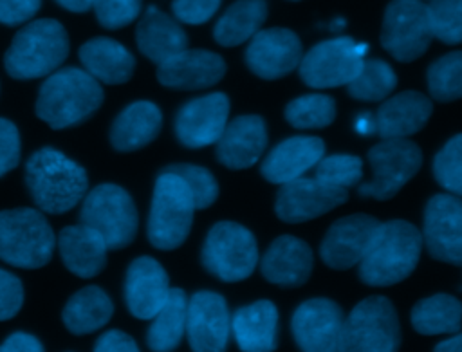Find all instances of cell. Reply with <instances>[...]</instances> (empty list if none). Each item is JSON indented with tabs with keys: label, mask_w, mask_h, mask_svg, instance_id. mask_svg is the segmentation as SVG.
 <instances>
[{
	"label": "cell",
	"mask_w": 462,
	"mask_h": 352,
	"mask_svg": "<svg viewBox=\"0 0 462 352\" xmlns=\"http://www.w3.org/2000/svg\"><path fill=\"white\" fill-rule=\"evenodd\" d=\"M164 170L179 175L186 182V186L193 195L195 209H206L217 200L218 184L208 168L188 164V162H177V164L166 166Z\"/></svg>",
	"instance_id": "60d3db41"
},
{
	"label": "cell",
	"mask_w": 462,
	"mask_h": 352,
	"mask_svg": "<svg viewBox=\"0 0 462 352\" xmlns=\"http://www.w3.org/2000/svg\"><path fill=\"white\" fill-rule=\"evenodd\" d=\"M267 18L265 0H236L218 18L213 38L222 47H235L251 40Z\"/></svg>",
	"instance_id": "1f68e13d"
},
{
	"label": "cell",
	"mask_w": 462,
	"mask_h": 352,
	"mask_svg": "<svg viewBox=\"0 0 462 352\" xmlns=\"http://www.w3.org/2000/svg\"><path fill=\"white\" fill-rule=\"evenodd\" d=\"M426 5L433 38L448 45L462 43V0H430Z\"/></svg>",
	"instance_id": "f35d334b"
},
{
	"label": "cell",
	"mask_w": 462,
	"mask_h": 352,
	"mask_svg": "<svg viewBox=\"0 0 462 352\" xmlns=\"http://www.w3.org/2000/svg\"><path fill=\"white\" fill-rule=\"evenodd\" d=\"M433 175L446 191L462 197V134L451 137L435 155Z\"/></svg>",
	"instance_id": "ab89813d"
},
{
	"label": "cell",
	"mask_w": 462,
	"mask_h": 352,
	"mask_svg": "<svg viewBox=\"0 0 462 352\" xmlns=\"http://www.w3.org/2000/svg\"><path fill=\"white\" fill-rule=\"evenodd\" d=\"M170 294L168 274L152 256L135 258L126 271L125 300L128 310L139 320H152Z\"/></svg>",
	"instance_id": "44dd1931"
},
{
	"label": "cell",
	"mask_w": 462,
	"mask_h": 352,
	"mask_svg": "<svg viewBox=\"0 0 462 352\" xmlns=\"http://www.w3.org/2000/svg\"><path fill=\"white\" fill-rule=\"evenodd\" d=\"M222 0H173L171 11L182 23L199 25L208 22L220 7Z\"/></svg>",
	"instance_id": "7bdbcfd3"
},
{
	"label": "cell",
	"mask_w": 462,
	"mask_h": 352,
	"mask_svg": "<svg viewBox=\"0 0 462 352\" xmlns=\"http://www.w3.org/2000/svg\"><path fill=\"white\" fill-rule=\"evenodd\" d=\"M226 74L224 60L211 51L184 49L157 67L161 85L177 90H199L217 85Z\"/></svg>",
	"instance_id": "ffe728a7"
},
{
	"label": "cell",
	"mask_w": 462,
	"mask_h": 352,
	"mask_svg": "<svg viewBox=\"0 0 462 352\" xmlns=\"http://www.w3.org/2000/svg\"><path fill=\"white\" fill-rule=\"evenodd\" d=\"M422 233L395 218L379 222L359 265V278L370 287H388L408 278L419 264Z\"/></svg>",
	"instance_id": "6da1fadb"
},
{
	"label": "cell",
	"mask_w": 462,
	"mask_h": 352,
	"mask_svg": "<svg viewBox=\"0 0 462 352\" xmlns=\"http://www.w3.org/2000/svg\"><path fill=\"white\" fill-rule=\"evenodd\" d=\"M336 117V103L325 94H307L292 99L285 107V119L300 130L325 128Z\"/></svg>",
	"instance_id": "8d00e7d4"
},
{
	"label": "cell",
	"mask_w": 462,
	"mask_h": 352,
	"mask_svg": "<svg viewBox=\"0 0 462 352\" xmlns=\"http://www.w3.org/2000/svg\"><path fill=\"white\" fill-rule=\"evenodd\" d=\"M229 116V99L222 92H211L184 103L175 116V135L186 148L215 144Z\"/></svg>",
	"instance_id": "e0dca14e"
},
{
	"label": "cell",
	"mask_w": 462,
	"mask_h": 352,
	"mask_svg": "<svg viewBox=\"0 0 462 352\" xmlns=\"http://www.w3.org/2000/svg\"><path fill=\"white\" fill-rule=\"evenodd\" d=\"M186 336L191 352H226L231 314L222 294L199 291L188 300Z\"/></svg>",
	"instance_id": "5bb4252c"
},
{
	"label": "cell",
	"mask_w": 462,
	"mask_h": 352,
	"mask_svg": "<svg viewBox=\"0 0 462 352\" xmlns=\"http://www.w3.org/2000/svg\"><path fill=\"white\" fill-rule=\"evenodd\" d=\"M23 303V285L18 276L0 269V321L13 318Z\"/></svg>",
	"instance_id": "f6af8a7d"
},
{
	"label": "cell",
	"mask_w": 462,
	"mask_h": 352,
	"mask_svg": "<svg viewBox=\"0 0 462 352\" xmlns=\"http://www.w3.org/2000/svg\"><path fill=\"white\" fill-rule=\"evenodd\" d=\"M267 146V128L260 116H238L226 125L217 141V159L231 168L244 170L258 162Z\"/></svg>",
	"instance_id": "603a6c76"
},
{
	"label": "cell",
	"mask_w": 462,
	"mask_h": 352,
	"mask_svg": "<svg viewBox=\"0 0 462 352\" xmlns=\"http://www.w3.org/2000/svg\"><path fill=\"white\" fill-rule=\"evenodd\" d=\"M399 345V318L386 296L361 300L343 320L339 352H397Z\"/></svg>",
	"instance_id": "52a82bcc"
},
{
	"label": "cell",
	"mask_w": 462,
	"mask_h": 352,
	"mask_svg": "<svg viewBox=\"0 0 462 352\" xmlns=\"http://www.w3.org/2000/svg\"><path fill=\"white\" fill-rule=\"evenodd\" d=\"M368 162L374 175L357 188V193L375 200H388L419 171L422 152L410 139H381L370 148Z\"/></svg>",
	"instance_id": "30bf717a"
},
{
	"label": "cell",
	"mask_w": 462,
	"mask_h": 352,
	"mask_svg": "<svg viewBox=\"0 0 462 352\" xmlns=\"http://www.w3.org/2000/svg\"><path fill=\"white\" fill-rule=\"evenodd\" d=\"M200 260L206 271L218 280L242 282L258 264L254 235L236 222H217L204 240Z\"/></svg>",
	"instance_id": "9c48e42d"
},
{
	"label": "cell",
	"mask_w": 462,
	"mask_h": 352,
	"mask_svg": "<svg viewBox=\"0 0 462 352\" xmlns=\"http://www.w3.org/2000/svg\"><path fill=\"white\" fill-rule=\"evenodd\" d=\"M428 88L433 99L449 103L462 97V51L435 60L428 69Z\"/></svg>",
	"instance_id": "d590c367"
},
{
	"label": "cell",
	"mask_w": 462,
	"mask_h": 352,
	"mask_svg": "<svg viewBox=\"0 0 462 352\" xmlns=\"http://www.w3.org/2000/svg\"><path fill=\"white\" fill-rule=\"evenodd\" d=\"M354 128L359 135H375V116L370 114V112H361L357 117H356V123H354Z\"/></svg>",
	"instance_id": "681fc988"
},
{
	"label": "cell",
	"mask_w": 462,
	"mask_h": 352,
	"mask_svg": "<svg viewBox=\"0 0 462 352\" xmlns=\"http://www.w3.org/2000/svg\"><path fill=\"white\" fill-rule=\"evenodd\" d=\"M63 9L72 13H85L92 7V0H56Z\"/></svg>",
	"instance_id": "816d5d0a"
},
{
	"label": "cell",
	"mask_w": 462,
	"mask_h": 352,
	"mask_svg": "<svg viewBox=\"0 0 462 352\" xmlns=\"http://www.w3.org/2000/svg\"><path fill=\"white\" fill-rule=\"evenodd\" d=\"M366 43H357L348 36H339L316 43L300 61V76L312 88H332L348 85L359 72Z\"/></svg>",
	"instance_id": "8fae6325"
},
{
	"label": "cell",
	"mask_w": 462,
	"mask_h": 352,
	"mask_svg": "<svg viewBox=\"0 0 462 352\" xmlns=\"http://www.w3.org/2000/svg\"><path fill=\"white\" fill-rule=\"evenodd\" d=\"M410 320L422 336L455 334L462 327V303L451 294L439 292L417 301Z\"/></svg>",
	"instance_id": "836d02e7"
},
{
	"label": "cell",
	"mask_w": 462,
	"mask_h": 352,
	"mask_svg": "<svg viewBox=\"0 0 462 352\" xmlns=\"http://www.w3.org/2000/svg\"><path fill=\"white\" fill-rule=\"evenodd\" d=\"M42 5V0H0V23L18 25L31 20Z\"/></svg>",
	"instance_id": "bcb514c9"
},
{
	"label": "cell",
	"mask_w": 462,
	"mask_h": 352,
	"mask_svg": "<svg viewBox=\"0 0 462 352\" xmlns=\"http://www.w3.org/2000/svg\"><path fill=\"white\" fill-rule=\"evenodd\" d=\"M114 305L108 294L96 285H88L72 294L63 307V323L72 334H90L99 330L112 318Z\"/></svg>",
	"instance_id": "4dcf8cb0"
},
{
	"label": "cell",
	"mask_w": 462,
	"mask_h": 352,
	"mask_svg": "<svg viewBox=\"0 0 462 352\" xmlns=\"http://www.w3.org/2000/svg\"><path fill=\"white\" fill-rule=\"evenodd\" d=\"M419 2H424V4H426V2H430V0H419Z\"/></svg>",
	"instance_id": "f5cc1de1"
},
{
	"label": "cell",
	"mask_w": 462,
	"mask_h": 352,
	"mask_svg": "<svg viewBox=\"0 0 462 352\" xmlns=\"http://www.w3.org/2000/svg\"><path fill=\"white\" fill-rule=\"evenodd\" d=\"M422 242L440 262L462 265V199L453 193L433 195L424 209Z\"/></svg>",
	"instance_id": "4fadbf2b"
},
{
	"label": "cell",
	"mask_w": 462,
	"mask_h": 352,
	"mask_svg": "<svg viewBox=\"0 0 462 352\" xmlns=\"http://www.w3.org/2000/svg\"><path fill=\"white\" fill-rule=\"evenodd\" d=\"M103 103L101 83L87 70L67 67L45 78L36 99V116L54 130L90 117Z\"/></svg>",
	"instance_id": "3957f363"
},
{
	"label": "cell",
	"mask_w": 462,
	"mask_h": 352,
	"mask_svg": "<svg viewBox=\"0 0 462 352\" xmlns=\"http://www.w3.org/2000/svg\"><path fill=\"white\" fill-rule=\"evenodd\" d=\"M433 40L428 5L419 0H393L383 18L381 43L397 61L420 58Z\"/></svg>",
	"instance_id": "7c38bea8"
},
{
	"label": "cell",
	"mask_w": 462,
	"mask_h": 352,
	"mask_svg": "<svg viewBox=\"0 0 462 352\" xmlns=\"http://www.w3.org/2000/svg\"><path fill=\"white\" fill-rule=\"evenodd\" d=\"M135 42L139 51L157 65L188 49L184 29L155 5H150L141 16L135 29Z\"/></svg>",
	"instance_id": "83f0119b"
},
{
	"label": "cell",
	"mask_w": 462,
	"mask_h": 352,
	"mask_svg": "<svg viewBox=\"0 0 462 352\" xmlns=\"http://www.w3.org/2000/svg\"><path fill=\"white\" fill-rule=\"evenodd\" d=\"M20 162V134L14 123L0 117V177L14 170Z\"/></svg>",
	"instance_id": "ee69618b"
},
{
	"label": "cell",
	"mask_w": 462,
	"mask_h": 352,
	"mask_svg": "<svg viewBox=\"0 0 462 352\" xmlns=\"http://www.w3.org/2000/svg\"><path fill=\"white\" fill-rule=\"evenodd\" d=\"M0 352H43L40 339L27 332H13L2 345Z\"/></svg>",
	"instance_id": "c3c4849f"
},
{
	"label": "cell",
	"mask_w": 462,
	"mask_h": 352,
	"mask_svg": "<svg viewBox=\"0 0 462 352\" xmlns=\"http://www.w3.org/2000/svg\"><path fill=\"white\" fill-rule=\"evenodd\" d=\"M433 112L431 101L417 92L404 90L386 99L375 114V135L381 139H408L424 128Z\"/></svg>",
	"instance_id": "d4e9b609"
},
{
	"label": "cell",
	"mask_w": 462,
	"mask_h": 352,
	"mask_svg": "<svg viewBox=\"0 0 462 352\" xmlns=\"http://www.w3.org/2000/svg\"><path fill=\"white\" fill-rule=\"evenodd\" d=\"M58 249L65 267L79 278H92L106 265L108 247L105 238L81 222L60 231Z\"/></svg>",
	"instance_id": "4316f807"
},
{
	"label": "cell",
	"mask_w": 462,
	"mask_h": 352,
	"mask_svg": "<svg viewBox=\"0 0 462 352\" xmlns=\"http://www.w3.org/2000/svg\"><path fill=\"white\" fill-rule=\"evenodd\" d=\"M67 54L65 27L58 20L40 18L14 34L4 56V67L14 79H36L58 70Z\"/></svg>",
	"instance_id": "277c9868"
},
{
	"label": "cell",
	"mask_w": 462,
	"mask_h": 352,
	"mask_svg": "<svg viewBox=\"0 0 462 352\" xmlns=\"http://www.w3.org/2000/svg\"><path fill=\"white\" fill-rule=\"evenodd\" d=\"M195 213V202L186 182L162 170L153 186V197L148 215V240L162 251L177 249L189 235Z\"/></svg>",
	"instance_id": "8992f818"
},
{
	"label": "cell",
	"mask_w": 462,
	"mask_h": 352,
	"mask_svg": "<svg viewBox=\"0 0 462 352\" xmlns=\"http://www.w3.org/2000/svg\"><path fill=\"white\" fill-rule=\"evenodd\" d=\"M94 352H139V348L128 334L114 329L99 336Z\"/></svg>",
	"instance_id": "7dc6e473"
},
{
	"label": "cell",
	"mask_w": 462,
	"mask_h": 352,
	"mask_svg": "<svg viewBox=\"0 0 462 352\" xmlns=\"http://www.w3.org/2000/svg\"><path fill=\"white\" fill-rule=\"evenodd\" d=\"M379 226V220L356 213L337 218L327 231L321 245L319 256L332 269H350L361 262L368 244Z\"/></svg>",
	"instance_id": "d6986e66"
},
{
	"label": "cell",
	"mask_w": 462,
	"mask_h": 352,
	"mask_svg": "<svg viewBox=\"0 0 462 352\" xmlns=\"http://www.w3.org/2000/svg\"><path fill=\"white\" fill-rule=\"evenodd\" d=\"M312 251L301 238L282 235L265 251L260 271L262 276L280 287H300L312 273Z\"/></svg>",
	"instance_id": "7402d4cb"
},
{
	"label": "cell",
	"mask_w": 462,
	"mask_h": 352,
	"mask_svg": "<svg viewBox=\"0 0 462 352\" xmlns=\"http://www.w3.org/2000/svg\"><path fill=\"white\" fill-rule=\"evenodd\" d=\"M143 0H92L97 22L105 29H121L132 23L141 13Z\"/></svg>",
	"instance_id": "b9f144b4"
},
{
	"label": "cell",
	"mask_w": 462,
	"mask_h": 352,
	"mask_svg": "<svg viewBox=\"0 0 462 352\" xmlns=\"http://www.w3.org/2000/svg\"><path fill=\"white\" fill-rule=\"evenodd\" d=\"M314 177L327 186L348 190L357 184L363 177V162L356 155L336 153L328 157H321L316 164Z\"/></svg>",
	"instance_id": "74e56055"
},
{
	"label": "cell",
	"mask_w": 462,
	"mask_h": 352,
	"mask_svg": "<svg viewBox=\"0 0 462 352\" xmlns=\"http://www.w3.org/2000/svg\"><path fill=\"white\" fill-rule=\"evenodd\" d=\"M79 61L85 70L99 83L119 85L132 78L135 58L112 38H92L79 47Z\"/></svg>",
	"instance_id": "f546056e"
},
{
	"label": "cell",
	"mask_w": 462,
	"mask_h": 352,
	"mask_svg": "<svg viewBox=\"0 0 462 352\" xmlns=\"http://www.w3.org/2000/svg\"><path fill=\"white\" fill-rule=\"evenodd\" d=\"M301 58L300 38L283 27L258 31L245 49L247 67L262 79H278L291 74L300 67Z\"/></svg>",
	"instance_id": "ac0fdd59"
},
{
	"label": "cell",
	"mask_w": 462,
	"mask_h": 352,
	"mask_svg": "<svg viewBox=\"0 0 462 352\" xmlns=\"http://www.w3.org/2000/svg\"><path fill=\"white\" fill-rule=\"evenodd\" d=\"M341 307L328 298L300 303L292 314V338L301 352H339L343 327Z\"/></svg>",
	"instance_id": "9a60e30c"
},
{
	"label": "cell",
	"mask_w": 462,
	"mask_h": 352,
	"mask_svg": "<svg viewBox=\"0 0 462 352\" xmlns=\"http://www.w3.org/2000/svg\"><path fill=\"white\" fill-rule=\"evenodd\" d=\"M325 155V143L314 135H294L276 144L262 162V175L273 184H285L314 168Z\"/></svg>",
	"instance_id": "cb8c5ba5"
},
{
	"label": "cell",
	"mask_w": 462,
	"mask_h": 352,
	"mask_svg": "<svg viewBox=\"0 0 462 352\" xmlns=\"http://www.w3.org/2000/svg\"><path fill=\"white\" fill-rule=\"evenodd\" d=\"M162 114L152 101H134L112 123L110 143L119 152H134L150 144L161 132Z\"/></svg>",
	"instance_id": "f1b7e54d"
},
{
	"label": "cell",
	"mask_w": 462,
	"mask_h": 352,
	"mask_svg": "<svg viewBox=\"0 0 462 352\" xmlns=\"http://www.w3.org/2000/svg\"><path fill=\"white\" fill-rule=\"evenodd\" d=\"M79 222L96 229L108 249H123L135 238L139 218L130 193L106 182L83 197Z\"/></svg>",
	"instance_id": "ba28073f"
},
{
	"label": "cell",
	"mask_w": 462,
	"mask_h": 352,
	"mask_svg": "<svg viewBox=\"0 0 462 352\" xmlns=\"http://www.w3.org/2000/svg\"><path fill=\"white\" fill-rule=\"evenodd\" d=\"M433 352H462V332H455L451 338L435 345Z\"/></svg>",
	"instance_id": "f907efd6"
},
{
	"label": "cell",
	"mask_w": 462,
	"mask_h": 352,
	"mask_svg": "<svg viewBox=\"0 0 462 352\" xmlns=\"http://www.w3.org/2000/svg\"><path fill=\"white\" fill-rule=\"evenodd\" d=\"M231 334L242 352H274L278 347V309L269 300L236 309L231 316Z\"/></svg>",
	"instance_id": "484cf974"
},
{
	"label": "cell",
	"mask_w": 462,
	"mask_h": 352,
	"mask_svg": "<svg viewBox=\"0 0 462 352\" xmlns=\"http://www.w3.org/2000/svg\"><path fill=\"white\" fill-rule=\"evenodd\" d=\"M395 87L397 76L386 61L365 58L357 76L346 85V90L354 99L359 101H383Z\"/></svg>",
	"instance_id": "e575fe53"
},
{
	"label": "cell",
	"mask_w": 462,
	"mask_h": 352,
	"mask_svg": "<svg viewBox=\"0 0 462 352\" xmlns=\"http://www.w3.org/2000/svg\"><path fill=\"white\" fill-rule=\"evenodd\" d=\"M25 184L34 204L51 215L78 206L87 195L88 177L83 166L54 148L36 150L25 162Z\"/></svg>",
	"instance_id": "7a4b0ae2"
},
{
	"label": "cell",
	"mask_w": 462,
	"mask_h": 352,
	"mask_svg": "<svg viewBox=\"0 0 462 352\" xmlns=\"http://www.w3.org/2000/svg\"><path fill=\"white\" fill-rule=\"evenodd\" d=\"M188 298L182 289H170V294L159 312L152 318L146 332V345L153 352H170L179 347L186 334Z\"/></svg>",
	"instance_id": "d6a6232c"
},
{
	"label": "cell",
	"mask_w": 462,
	"mask_h": 352,
	"mask_svg": "<svg viewBox=\"0 0 462 352\" xmlns=\"http://www.w3.org/2000/svg\"><path fill=\"white\" fill-rule=\"evenodd\" d=\"M280 186L282 188L276 195L274 211L280 220L289 224L318 218L348 199L346 190L327 186L316 177L301 175Z\"/></svg>",
	"instance_id": "2e32d148"
},
{
	"label": "cell",
	"mask_w": 462,
	"mask_h": 352,
	"mask_svg": "<svg viewBox=\"0 0 462 352\" xmlns=\"http://www.w3.org/2000/svg\"><path fill=\"white\" fill-rule=\"evenodd\" d=\"M56 235L34 208L0 211V260L22 269H38L51 262Z\"/></svg>",
	"instance_id": "5b68a950"
}]
</instances>
